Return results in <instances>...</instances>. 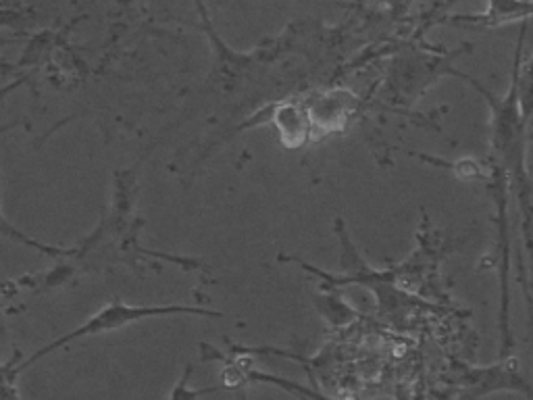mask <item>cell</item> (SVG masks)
I'll return each instance as SVG.
<instances>
[{"instance_id": "obj_1", "label": "cell", "mask_w": 533, "mask_h": 400, "mask_svg": "<svg viewBox=\"0 0 533 400\" xmlns=\"http://www.w3.org/2000/svg\"><path fill=\"white\" fill-rule=\"evenodd\" d=\"M165 317H209V319H221V317H225V313L215 311V309H207V307H194V305H159V307L130 305V303H123L121 298H113L111 303H107L103 309L96 311L94 315H90L82 325H78V328L59 336L53 342H48L42 348H38L32 357L23 359L19 363V373H23L25 369H30L32 365H36L38 361L46 359L48 355L57 353L59 348H65L71 342H78V340L92 338V336H100V334H113V332H119L123 328H130V325H134L138 321L165 319Z\"/></svg>"}, {"instance_id": "obj_2", "label": "cell", "mask_w": 533, "mask_h": 400, "mask_svg": "<svg viewBox=\"0 0 533 400\" xmlns=\"http://www.w3.org/2000/svg\"><path fill=\"white\" fill-rule=\"evenodd\" d=\"M465 48L452 50V53H427L421 48H409L398 53L386 73V96L390 103L400 107H411L417 100L434 86L444 75H454V59L459 57Z\"/></svg>"}, {"instance_id": "obj_3", "label": "cell", "mask_w": 533, "mask_h": 400, "mask_svg": "<svg viewBox=\"0 0 533 400\" xmlns=\"http://www.w3.org/2000/svg\"><path fill=\"white\" fill-rule=\"evenodd\" d=\"M488 190L496 205L498 223V255H500V355L498 359L515 357V336L511 328V234H509V186L502 167L492 161Z\"/></svg>"}, {"instance_id": "obj_4", "label": "cell", "mask_w": 533, "mask_h": 400, "mask_svg": "<svg viewBox=\"0 0 533 400\" xmlns=\"http://www.w3.org/2000/svg\"><path fill=\"white\" fill-rule=\"evenodd\" d=\"M463 398L465 400H481L488 394L511 390L533 400V386L523 378L519 371L517 357L498 359L488 367H467L463 375Z\"/></svg>"}, {"instance_id": "obj_5", "label": "cell", "mask_w": 533, "mask_h": 400, "mask_svg": "<svg viewBox=\"0 0 533 400\" xmlns=\"http://www.w3.org/2000/svg\"><path fill=\"white\" fill-rule=\"evenodd\" d=\"M302 105L309 111L313 130L329 136L342 134L348 128L352 117L361 109V98L348 88H329L311 94L307 100H302Z\"/></svg>"}, {"instance_id": "obj_6", "label": "cell", "mask_w": 533, "mask_h": 400, "mask_svg": "<svg viewBox=\"0 0 533 400\" xmlns=\"http://www.w3.org/2000/svg\"><path fill=\"white\" fill-rule=\"evenodd\" d=\"M271 123L288 150L304 148L311 142L315 132L309 111L302 105V100L300 103L298 100H282V103L271 105Z\"/></svg>"}, {"instance_id": "obj_7", "label": "cell", "mask_w": 533, "mask_h": 400, "mask_svg": "<svg viewBox=\"0 0 533 400\" xmlns=\"http://www.w3.org/2000/svg\"><path fill=\"white\" fill-rule=\"evenodd\" d=\"M533 17V0H488V9L479 15H454L452 25H471V28L492 30L517 19L529 21Z\"/></svg>"}, {"instance_id": "obj_8", "label": "cell", "mask_w": 533, "mask_h": 400, "mask_svg": "<svg viewBox=\"0 0 533 400\" xmlns=\"http://www.w3.org/2000/svg\"><path fill=\"white\" fill-rule=\"evenodd\" d=\"M317 313L332 325V328H346L348 323L357 319V311L342 298L340 290H321L315 294Z\"/></svg>"}, {"instance_id": "obj_9", "label": "cell", "mask_w": 533, "mask_h": 400, "mask_svg": "<svg viewBox=\"0 0 533 400\" xmlns=\"http://www.w3.org/2000/svg\"><path fill=\"white\" fill-rule=\"evenodd\" d=\"M0 236L11 240V242H17L25 248L30 250H36V253H42L50 259H71L75 255V248H63V246H50L46 242H40L32 236H28L25 232H21L19 228H15V225L9 221V217H5L3 209H0Z\"/></svg>"}, {"instance_id": "obj_10", "label": "cell", "mask_w": 533, "mask_h": 400, "mask_svg": "<svg viewBox=\"0 0 533 400\" xmlns=\"http://www.w3.org/2000/svg\"><path fill=\"white\" fill-rule=\"evenodd\" d=\"M517 96H519V109H521L523 121L529 125L533 119V59H529L525 65L521 63Z\"/></svg>"}, {"instance_id": "obj_11", "label": "cell", "mask_w": 533, "mask_h": 400, "mask_svg": "<svg viewBox=\"0 0 533 400\" xmlns=\"http://www.w3.org/2000/svg\"><path fill=\"white\" fill-rule=\"evenodd\" d=\"M19 375V353L11 361L0 363V400H21L17 390Z\"/></svg>"}, {"instance_id": "obj_12", "label": "cell", "mask_w": 533, "mask_h": 400, "mask_svg": "<svg viewBox=\"0 0 533 400\" xmlns=\"http://www.w3.org/2000/svg\"><path fill=\"white\" fill-rule=\"evenodd\" d=\"M192 375H194V367L192 365H186V371L182 373L180 382H177L169 394L167 400H198L200 396L205 394H213L217 390H223L221 386H213V388H190V382H192Z\"/></svg>"}, {"instance_id": "obj_13", "label": "cell", "mask_w": 533, "mask_h": 400, "mask_svg": "<svg viewBox=\"0 0 533 400\" xmlns=\"http://www.w3.org/2000/svg\"><path fill=\"white\" fill-rule=\"evenodd\" d=\"M23 84V78L21 80H17L15 84H11V86H7L5 90H0V98H3L5 94H9V92H13L15 88H19ZM25 121H13V123H9V125H0V134H5V132H9V130H13V128H19V125H23Z\"/></svg>"}, {"instance_id": "obj_14", "label": "cell", "mask_w": 533, "mask_h": 400, "mask_svg": "<svg viewBox=\"0 0 533 400\" xmlns=\"http://www.w3.org/2000/svg\"><path fill=\"white\" fill-rule=\"evenodd\" d=\"M386 3L392 7L394 13H402L406 7L413 3V0H386Z\"/></svg>"}, {"instance_id": "obj_15", "label": "cell", "mask_w": 533, "mask_h": 400, "mask_svg": "<svg viewBox=\"0 0 533 400\" xmlns=\"http://www.w3.org/2000/svg\"><path fill=\"white\" fill-rule=\"evenodd\" d=\"M17 69V63H9L7 59L0 57V73H13Z\"/></svg>"}]
</instances>
